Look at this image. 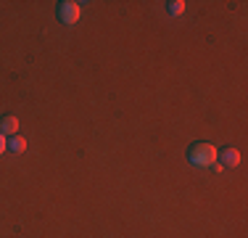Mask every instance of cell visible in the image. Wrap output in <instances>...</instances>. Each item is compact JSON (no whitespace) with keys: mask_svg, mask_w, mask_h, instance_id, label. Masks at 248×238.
Listing matches in <instances>:
<instances>
[{"mask_svg":"<svg viewBox=\"0 0 248 238\" xmlns=\"http://www.w3.org/2000/svg\"><path fill=\"white\" fill-rule=\"evenodd\" d=\"M187 162L193 167H198V170H209V167L217 164V148L211 146V143H193L190 148H187Z\"/></svg>","mask_w":248,"mask_h":238,"instance_id":"cell-1","label":"cell"},{"mask_svg":"<svg viewBox=\"0 0 248 238\" xmlns=\"http://www.w3.org/2000/svg\"><path fill=\"white\" fill-rule=\"evenodd\" d=\"M79 14H82V8L74 0H61V3L56 5V16L61 24H77L79 21Z\"/></svg>","mask_w":248,"mask_h":238,"instance_id":"cell-2","label":"cell"},{"mask_svg":"<svg viewBox=\"0 0 248 238\" xmlns=\"http://www.w3.org/2000/svg\"><path fill=\"white\" fill-rule=\"evenodd\" d=\"M217 162H219V167H227V170H232V167L240 164V151L232 146L222 148V151H217Z\"/></svg>","mask_w":248,"mask_h":238,"instance_id":"cell-3","label":"cell"},{"mask_svg":"<svg viewBox=\"0 0 248 238\" xmlns=\"http://www.w3.org/2000/svg\"><path fill=\"white\" fill-rule=\"evenodd\" d=\"M19 133V119L14 114H5L0 117V135H5V138H11V135Z\"/></svg>","mask_w":248,"mask_h":238,"instance_id":"cell-4","label":"cell"},{"mask_svg":"<svg viewBox=\"0 0 248 238\" xmlns=\"http://www.w3.org/2000/svg\"><path fill=\"white\" fill-rule=\"evenodd\" d=\"M8 151L11 153H24L27 151V140L21 135H11L8 138Z\"/></svg>","mask_w":248,"mask_h":238,"instance_id":"cell-5","label":"cell"},{"mask_svg":"<svg viewBox=\"0 0 248 238\" xmlns=\"http://www.w3.org/2000/svg\"><path fill=\"white\" fill-rule=\"evenodd\" d=\"M182 11H185V3H182V0H172V3H167V14L169 16H180Z\"/></svg>","mask_w":248,"mask_h":238,"instance_id":"cell-6","label":"cell"},{"mask_svg":"<svg viewBox=\"0 0 248 238\" xmlns=\"http://www.w3.org/2000/svg\"><path fill=\"white\" fill-rule=\"evenodd\" d=\"M5 151H8V138L0 135V153H5Z\"/></svg>","mask_w":248,"mask_h":238,"instance_id":"cell-7","label":"cell"}]
</instances>
